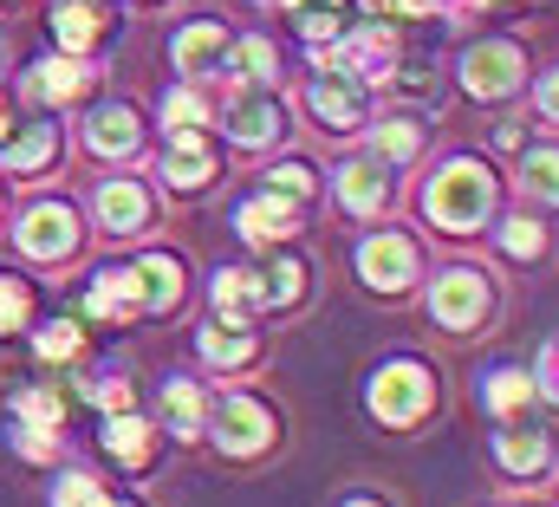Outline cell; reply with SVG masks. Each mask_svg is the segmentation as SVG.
<instances>
[{
  "label": "cell",
  "instance_id": "1",
  "mask_svg": "<svg viewBox=\"0 0 559 507\" xmlns=\"http://www.w3.org/2000/svg\"><path fill=\"white\" fill-rule=\"evenodd\" d=\"M488 202H495V182H488V169L481 163H449L429 189H423V209H429V222L436 228H475L481 215H488Z\"/></svg>",
  "mask_w": 559,
  "mask_h": 507
},
{
  "label": "cell",
  "instance_id": "2",
  "mask_svg": "<svg viewBox=\"0 0 559 507\" xmlns=\"http://www.w3.org/2000/svg\"><path fill=\"white\" fill-rule=\"evenodd\" d=\"M371 410H378V423H391V429L417 423L423 410H429V378H423L417 365H391V372H378V384H371Z\"/></svg>",
  "mask_w": 559,
  "mask_h": 507
},
{
  "label": "cell",
  "instance_id": "3",
  "mask_svg": "<svg viewBox=\"0 0 559 507\" xmlns=\"http://www.w3.org/2000/svg\"><path fill=\"white\" fill-rule=\"evenodd\" d=\"M215 436H222V449H228V456H254V449H267V443H274V416H267L254 397H228V403H222V416H215Z\"/></svg>",
  "mask_w": 559,
  "mask_h": 507
},
{
  "label": "cell",
  "instance_id": "4",
  "mask_svg": "<svg viewBox=\"0 0 559 507\" xmlns=\"http://www.w3.org/2000/svg\"><path fill=\"white\" fill-rule=\"evenodd\" d=\"M429 306H436L442 326L462 332V326H475V319L488 313V286H481V273H462V267H455V273H442V280L429 286Z\"/></svg>",
  "mask_w": 559,
  "mask_h": 507
},
{
  "label": "cell",
  "instance_id": "5",
  "mask_svg": "<svg viewBox=\"0 0 559 507\" xmlns=\"http://www.w3.org/2000/svg\"><path fill=\"white\" fill-rule=\"evenodd\" d=\"M358 273H365L371 286L397 293V286H411V280H417V248H411L404 235H378V241H365V248H358Z\"/></svg>",
  "mask_w": 559,
  "mask_h": 507
},
{
  "label": "cell",
  "instance_id": "6",
  "mask_svg": "<svg viewBox=\"0 0 559 507\" xmlns=\"http://www.w3.org/2000/svg\"><path fill=\"white\" fill-rule=\"evenodd\" d=\"M209 169H215V150H209V137L195 125L169 130V156H163V182L169 189H202L209 182Z\"/></svg>",
  "mask_w": 559,
  "mask_h": 507
},
{
  "label": "cell",
  "instance_id": "7",
  "mask_svg": "<svg viewBox=\"0 0 559 507\" xmlns=\"http://www.w3.org/2000/svg\"><path fill=\"white\" fill-rule=\"evenodd\" d=\"M124 286H131V306H138V313H163V306H176L182 273H176L169 254H150L138 267H124Z\"/></svg>",
  "mask_w": 559,
  "mask_h": 507
},
{
  "label": "cell",
  "instance_id": "8",
  "mask_svg": "<svg viewBox=\"0 0 559 507\" xmlns=\"http://www.w3.org/2000/svg\"><path fill=\"white\" fill-rule=\"evenodd\" d=\"M462 79H468L475 98H501V92L521 85V52L514 46H475L468 66H462Z\"/></svg>",
  "mask_w": 559,
  "mask_h": 507
},
{
  "label": "cell",
  "instance_id": "9",
  "mask_svg": "<svg viewBox=\"0 0 559 507\" xmlns=\"http://www.w3.org/2000/svg\"><path fill=\"white\" fill-rule=\"evenodd\" d=\"M66 248H72V215H66L59 202L26 209V222H20V254H33V260H59Z\"/></svg>",
  "mask_w": 559,
  "mask_h": 507
},
{
  "label": "cell",
  "instance_id": "10",
  "mask_svg": "<svg viewBox=\"0 0 559 507\" xmlns=\"http://www.w3.org/2000/svg\"><path fill=\"white\" fill-rule=\"evenodd\" d=\"M306 105H312L319 125H332V130H352L358 125V111H365V98H358V85H352L345 72H319L312 92H306Z\"/></svg>",
  "mask_w": 559,
  "mask_h": 507
},
{
  "label": "cell",
  "instance_id": "11",
  "mask_svg": "<svg viewBox=\"0 0 559 507\" xmlns=\"http://www.w3.org/2000/svg\"><path fill=\"white\" fill-rule=\"evenodd\" d=\"M267 306V280L261 273H248V267H228V273H215V313L222 319H248V313H261Z\"/></svg>",
  "mask_w": 559,
  "mask_h": 507
},
{
  "label": "cell",
  "instance_id": "12",
  "mask_svg": "<svg viewBox=\"0 0 559 507\" xmlns=\"http://www.w3.org/2000/svg\"><path fill=\"white\" fill-rule=\"evenodd\" d=\"M299 228V215H293V196H254V202H241V235L248 241H280V235H293Z\"/></svg>",
  "mask_w": 559,
  "mask_h": 507
},
{
  "label": "cell",
  "instance_id": "13",
  "mask_svg": "<svg viewBox=\"0 0 559 507\" xmlns=\"http://www.w3.org/2000/svg\"><path fill=\"white\" fill-rule=\"evenodd\" d=\"M222 52H228L222 26H182V33H176V66H182L189 79H209V72H222Z\"/></svg>",
  "mask_w": 559,
  "mask_h": 507
},
{
  "label": "cell",
  "instance_id": "14",
  "mask_svg": "<svg viewBox=\"0 0 559 507\" xmlns=\"http://www.w3.org/2000/svg\"><path fill=\"white\" fill-rule=\"evenodd\" d=\"M98 222H105L111 235H138L143 222H150V202H143L138 182H105V189H98Z\"/></svg>",
  "mask_w": 559,
  "mask_h": 507
},
{
  "label": "cell",
  "instance_id": "15",
  "mask_svg": "<svg viewBox=\"0 0 559 507\" xmlns=\"http://www.w3.org/2000/svg\"><path fill=\"white\" fill-rule=\"evenodd\" d=\"M501 462H508L514 475H534V469L547 462V436H540L527 416H508V423H501Z\"/></svg>",
  "mask_w": 559,
  "mask_h": 507
},
{
  "label": "cell",
  "instance_id": "16",
  "mask_svg": "<svg viewBox=\"0 0 559 507\" xmlns=\"http://www.w3.org/2000/svg\"><path fill=\"white\" fill-rule=\"evenodd\" d=\"M338 202H345L352 215H378V209H384V176H378V163H345V169H338Z\"/></svg>",
  "mask_w": 559,
  "mask_h": 507
},
{
  "label": "cell",
  "instance_id": "17",
  "mask_svg": "<svg viewBox=\"0 0 559 507\" xmlns=\"http://www.w3.org/2000/svg\"><path fill=\"white\" fill-rule=\"evenodd\" d=\"M274 130H280V111L261 98V92L235 98V111H228V137H235V143H267Z\"/></svg>",
  "mask_w": 559,
  "mask_h": 507
},
{
  "label": "cell",
  "instance_id": "18",
  "mask_svg": "<svg viewBox=\"0 0 559 507\" xmlns=\"http://www.w3.org/2000/svg\"><path fill=\"white\" fill-rule=\"evenodd\" d=\"M85 137H92L98 156H131V150H138V118L118 111V105H111V111H92V130H85Z\"/></svg>",
  "mask_w": 559,
  "mask_h": 507
},
{
  "label": "cell",
  "instance_id": "19",
  "mask_svg": "<svg viewBox=\"0 0 559 507\" xmlns=\"http://www.w3.org/2000/svg\"><path fill=\"white\" fill-rule=\"evenodd\" d=\"M52 150H59V130L46 125V118H33L20 137H7V169H46Z\"/></svg>",
  "mask_w": 559,
  "mask_h": 507
},
{
  "label": "cell",
  "instance_id": "20",
  "mask_svg": "<svg viewBox=\"0 0 559 507\" xmlns=\"http://www.w3.org/2000/svg\"><path fill=\"white\" fill-rule=\"evenodd\" d=\"M79 85H85V66H79L72 52H66V59H46V66L33 72V98H46V105H66Z\"/></svg>",
  "mask_w": 559,
  "mask_h": 507
},
{
  "label": "cell",
  "instance_id": "21",
  "mask_svg": "<svg viewBox=\"0 0 559 507\" xmlns=\"http://www.w3.org/2000/svg\"><path fill=\"white\" fill-rule=\"evenodd\" d=\"M105 449H111L118 462L138 469L143 456H150V423H138L131 410H111V423H105Z\"/></svg>",
  "mask_w": 559,
  "mask_h": 507
},
{
  "label": "cell",
  "instance_id": "22",
  "mask_svg": "<svg viewBox=\"0 0 559 507\" xmlns=\"http://www.w3.org/2000/svg\"><path fill=\"white\" fill-rule=\"evenodd\" d=\"M52 33H59V46H66V52H85V46L98 39V13H92L85 0H66V7L52 13Z\"/></svg>",
  "mask_w": 559,
  "mask_h": 507
},
{
  "label": "cell",
  "instance_id": "23",
  "mask_svg": "<svg viewBox=\"0 0 559 507\" xmlns=\"http://www.w3.org/2000/svg\"><path fill=\"white\" fill-rule=\"evenodd\" d=\"M85 313H92V319H131L138 306H131V286H124V273H105V280L85 293Z\"/></svg>",
  "mask_w": 559,
  "mask_h": 507
},
{
  "label": "cell",
  "instance_id": "24",
  "mask_svg": "<svg viewBox=\"0 0 559 507\" xmlns=\"http://www.w3.org/2000/svg\"><path fill=\"white\" fill-rule=\"evenodd\" d=\"M202 358H209V365H248V358H254V339L235 332V326H209V332H202Z\"/></svg>",
  "mask_w": 559,
  "mask_h": 507
},
{
  "label": "cell",
  "instance_id": "25",
  "mask_svg": "<svg viewBox=\"0 0 559 507\" xmlns=\"http://www.w3.org/2000/svg\"><path fill=\"white\" fill-rule=\"evenodd\" d=\"M163 416H169L176 436H195V429H202V390H195V384H169V390H163Z\"/></svg>",
  "mask_w": 559,
  "mask_h": 507
},
{
  "label": "cell",
  "instance_id": "26",
  "mask_svg": "<svg viewBox=\"0 0 559 507\" xmlns=\"http://www.w3.org/2000/svg\"><path fill=\"white\" fill-rule=\"evenodd\" d=\"M274 72H280L274 46H267V39H241V79H248V85H274Z\"/></svg>",
  "mask_w": 559,
  "mask_h": 507
},
{
  "label": "cell",
  "instance_id": "27",
  "mask_svg": "<svg viewBox=\"0 0 559 507\" xmlns=\"http://www.w3.org/2000/svg\"><path fill=\"white\" fill-rule=\"evenodd\" d=\"M527 397H534V378H521V372H501V378L488 384V403H495L501 416H514Z\"/></svg>",
  "mask_w": 559,
  "mask_h": 507
},
{
  "label": "cell",
  "instance_id": "28",
  "mask_svg": "<svg viewBox=\"0 0 559 507\" xmlns=\"http://www.w3.org/2000/svg\"><path fill=\"white\" fill-rule=\"evenodd\" d=\"M540 241H547V235H540V222H534V215H514V222L501 228V248L521 254V260H527V254H540Z\"/></svg>",
  "mask_w": 559,
  "mask_h": 507
},
{
  "label": "cell",
  "instance_id": "29",
  "mask_svg": "<svg viewBox=\"0 0 559 507\" xmlns=\"http://www.w3.org/2000/svg\"><path fill=\"white\" fill-rule=\"evenodd\" d=\"M261 280H267V306L299 299V260H274V273H261Z\"/></svg>",
  "mask_w": 559,
  "mask_h": 507
},
{
  "label": "cell",
  "instance_id": "30",
  "mask_svg": "<svg viewBox=\"0 0 559 507\" xmlns=\"http://www.w3.org/2000/svg\"><path fill=\"white\" fill-rule=\"evenodd\" d=\"M163 125H169V130H182V125H209V105H202L195 92H176V98L163 105Z\"/></svg>",
  "mask_w": 559,
  "mask_h": 507
},
{
  "label": "cell",
  "instance_id": "31",
  "mask_svg": "<svg viewBox=\"0 0 559 507\" xmlns=\"http://www.w3.org/2000/svg\"><path fill=\"white\" fill-rule=\"evenodd\" d=\"M39 358H79V326H46L39 332Z\"/></svg>",
  "mask_w": 559,
  "mask_h": 507
},
{
  "label": "cell",
  "instance_id": "32",
  "mask_svg": "<svg viewBox=\"0 0 559 507\" xmlns=\"http://www.w3.org/2000/svg\"><path fill=\"white\" fill-rule=\"evenodd\" d=\"M13 410H20V416H26V423H46V429H52V423H59V397H52V390H26V397H20V403H13Z\"/></svg>",
  "mask_w": 559,
  "mask_h": 507
},
{
  "label": "cell",
  "instance_id": "33",
  "mask_svg": "<svg viewBox=\"0 0 559 507\" xmlns=\"http://www.w3.org/2000/svg\"><path fill=\"white\" fill-rule=\"evenodd\" d=\"M26 286H13V280H0V332H13V326H26Z\"/></svg>",
  "mask_w": 559,
  "mask_h": 507
},
{
  "label": "cell",
  "instance_id": "34",
  "mask_svg": "<svg viewBox=\"0 0 559 507\" xmlns=\"http://www.w3.org/2000/svg\"><path fill=\"white\" fill-rule=\"evenodd\" d=\"M521 182L540 189V196H554V150H534V156L521 163Z\"/></svg>",
  "mask_w": 559,
  "mask_h": 507
},
{
  "label": "cell",
  "instance_id": "35",
  "mask_svg": "<svg viewBox=\"0 0 559 507\" xmlns=\"http://www.w3.org/2000/svg\"><path fill=\"white\" fill-rule=\"evenodd\" d=\"M378 156H417V130L411 125H384L378 130Z\"/></svg>",
  "mask_w": 559,
  "mask_h": 507
},
{
  "label": "cell",
  "instance_id": "36",
  "mask_svg": "<svg viewBox=\"0 0 559 507\" xmlns=\"http://www.w3.org/2000/svg\"><path fill=\"white\" fill-rule=\"evenodd\" d=\"M267 189H274V196H293V202H299V196H312V176L286 163V169H274V176H267Z\"/></svg>",
  "mask_w": 559,
  "mask_h": 507
},
{
  "label": "cell",
  "instance_id": "37",
  "mask_svg": "<svg viewBox=\"0 0 559 507\" xmlns=\"http://www.w3.org/2000/svg\"><path fill=\"white\" fill-rule=\"evenodd\" d=\"M92 397L105 403V410H131V384L118 378V384H92Z\"/></svg>",
  "mask_w": 559,
  "mask_h": 507
},
{
  "label": "cell",
  "instance_id": "38",
  "mask_svg": "<svg viewBox=\"0 0 559 507\" xmlns=\"http://www.w3.org/2000/svg\"><path fill=\"white\" fill-rule=\"evenodd\" d=\"M52 495H59V502H105V495H98V488H92V482H59V488H52Z\"/></svg>",
  "mask_w": 559,
  "mask_h": 507
},
{
  "label": "cell",
  "instance_id": "39",
  "mask_svg": "<svg viewBox=\"0 0 559 507\" xmlns=\"http://www.w3.org/2000/svg\"><path fill=\"white\" fill-rule=\"evenodd\" d=\"M280 7H299V0H280Z\"/></svg>",
  "mask_w": 559,
  "mask_h": 507
},
{
  "label": "cell",
  "instance_id": "40",
  "mask_svg": "<svg viewBox=\"0 0 559 507\" xmlns=\"http://www.w3.org/2000/svg\"><path fill=\"white\" fill-rule=\"evenodd\" d=\"M0 125H7V118H0Z\"/></svg>",
  "mask_w": 559,
  "mask_h": 507
}]
</instances>
